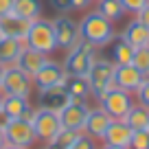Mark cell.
I'll use <instances>...</instances> for the list:
<instances>
[{
  "label": "cell",
  "instance_id": "13",
  "mask_svg": "<svg viewBox=\"0 0 149 149\" xmlns=\"http://www.w3.org/2000/svg\"><path fill=\"white\" fill-rule=\"evenodd\" d=\"M132 136H134V130H132V127L127 125L123 118H112L110 127H107V132L103 134L101 140H103L105 145H114V147H125V149H130Z\"/></svg>",
  "mask_w": 149,
  "mask_h": 149
},
{
  "label": "cell",
  "instance_id": "20",
  "mask_svg": "<svg viewBox=\"0 0 149 149\" xmlns=\"http://www.w3.org/2000/svg\"><path fill=\"white\" fill-rule=\"evenodd\" d=\"M123 121H125L134 132L149 130V107L140 105V103H134V107L127 112V116L123 118Z\"/></svg>",
  "mask_w": 149,
  "mask_h": 149
},
{
  "label": "cell",
  "instance_id": "29",
  "mask_svg": "<svg viewBox=\"0 0 149 149\" xmlns=\"http://www.w3.org/2000/svg\"><path fill=\"white\" fill-rule=\"evenodd\" d=\"M130 149H149V130H145V132H134Z\"/></svg>",
  "mask_w": 149,
  "mask_h": 149
},
{
  "label": "cell",
  "instance_id": "15",
  "mask_svg": "<svg viewBox=\"0 0 149 149\" xmlns=\"http://www.w3.org/2000/svg\"><path fill=\"white\" fill-rule=\"evenodd\" d=\"M0 31L5 33V37H13V40H20V42H26V35L31 31V20L9 13L5 18H0Z\"/></svg>",
  "mask_w": 149,
  "mask_h": 149
},
{
  "label": "cell",
  "instance_id": "17",
  "mask_svg": "<svg viewBox=\"0 0 149 149\" xmlns=\"http://www.w3.org/2000/svg\"><path fill=\"white\" fill-rule=\"evenodd\" d=\"M72 101L66 90V86H57V88H51L46 92H40V107H46V110H53L59 114L68 103Z\"/></svg>",
  "mask_w": 149,
  "mask_h": 149
},
{
  "label": "cell",
  "instance_id": "4",
  "mask_svg": "<svg viewBox=\"0 0 149 149\" xmlns=\"http://www.w3.org/2000/svg\"><path fill=\"white\" fill-rule=\"evenodd\" d=\"M26 46L35 48L42 53H53L57 51V40H55V29H53V20H44L37 18L31 22V31L26 35Z\"/></svg>",
  "mask_w": 149,
  "mask_h": 149
},
{
  "label": "cell",
  "instance_id": "21",
  "mask_svg": "<svg viewBox=\"0 0 149 149\" xmlns=\"http://www.w3.org/2000/svg\"><path fill=\"white\" fill-rule=\"evenodd\" d=\"M134 51H136V48L130 46L121 35L114 37V44H112V61H114L116 66L132 64V59H134Z\"/></svg>",
  "mask_w": 149,
  "mask_h": 149
},
{
  "label": "cell",
  "instance_id": "40",
  "mask_svg": "<svg viewBox=\"0 0 149 149\" xmlns=\"http://www.w3.org/2000/svg\"><path fill=\"white\" fill-rule=\"evenodd\" d=\"M2 149H22V147H15V145H5Z\"/></svg>",
  "mask_w": 149,
  "mask_h": 149
},
{
  "label": "cell",
  "instance_id": "3",
  "mask_svg": "<svg viewBox=\"0 0 149 149\" xmlns=\"http://www.w3.org/2000/svg\"><path fill=\"white\" fill-rule=\"evenodd\" d=\"M114 70H116V64L110 61V59H103V57L101 59L97 57V61L92 64V68H90L86 79H88V84H90V94H92L97 101L107 90L116 88V84H114Z\"/></svg>",
  "mask_w": 149,
  "mask_h": 149
},
{
  "label": "cell",
  "instance_id": "2",
  "mask_svg": "<svg viewBox=\"0 0 149 149\" xmlns=\"http://www.w3.org/2000/svg\"><path fill=\"white\" fill-rule=\"evenodd\" d=\"M97 61V46L81 40L74 48H70L64 61V70L70 77H88L92 64Z\"/></svg>",
  "mask_w": 149,
  "mask_h": 149
},
{
  "label": "cell",
  "instance_id": "34",
  "mask_svg": "<svg viewBox=\"0 0 149 149\" xmlns=\"http://www.w3.org/2000/svg\"><path fill=\"white\" fill-rule=\"evenodd\" d=\"M136 20H138V22H143L145 26L149 29V2H147V5H145L140 11H138V13H136Z\"/></svg>",
  "mask_w": 149,
  "mask_h": 149
},
{
  "label": "cell",
  "instance_id": "14",
  "mask_svg": "<svg viewBox=\"0 0 149 149\" xmlns=\"http://www.w3.org/2000/svg\"><path fill=\"white\" fill-rule=\"evenodd\" d=\"M112 123V116L103 110L101 105L99 107H90L88 116H86V125H84V132L92 138H103V134L107 132Z\"/></svg>",
  "mask_w": 149,
  "mask_h": 149
},
{
  "label": "cell",
  "instance_id": "33",
  "mask_svg": "<svg viewBox=\"0 0 149 149\" xmlns=\"http://www.w3.org/2000/svg\"><path fill=\"white\" fill-rule=\"evenodd\" d=\"M13 13V0H0V18Z\"/></svg>",
  "mask_w": 149,
  "mask_h": 149
},
{
  "label": "cell",
  "instance_id": "39",
  "mask_svg": "<svg viewBox=\"0 0 149 149\" xmlns=\"http://www.w3.org/2000/svg\"><path fill=\"white\" fill-rule=\"evenodd\" d=\"M2 74H5V66L0 64V86H2Z\"/></svg>",
  "mask_w": 149,
  "mask_h": 149
},
{
  "label": "cell",
  "instance_id": "6",
  "mask_svg": "<svg viewBox=\"0 0 149 149\" xmlns=\"http://www.w3.org/2000/svg\"><path fill=\"white\" fill-rule=\"evenodd\" d=\"M31 125H33V130H35L37 140H42V143H51V140L61 132V118H59V114L53 112V110L37 107Z\"/></svg>",
  "mask_w": 149,
  "mask_h": 149
},
{
  "label": "cell",
  "instance_id": "35",
  "mask_svg": "<svg viewBox=\"0 0 149 149\" xmlns=\"http://www.w3.org/2000/svg\"><path fill=\"white\" fill-rule=\"evenodd\" d=\"M90 2H92V0H70V7H72L74 11H84V9L90 7Z\"/></svg>",
  "mask_w": 149,
  "mask_h": 149
},
{
  "label": "cell",
  "instance_id": "28",
  "mask_svg": "<svg viewBox=\"0 0 149 149\" xmlns=\"http://www.w3.org/2000/svg\"><path fill=\"white\" fill-rule=\"evenodd\" d=\"M68 149H99V147H97V138L88 136L86 132H79L77 138L72 140V145H70Z\"/></svg>",
  "mask_w": 149,
  "mask_h": 149
},
{
  "label": "cell",
  "instance_id": "44",
  "mask_svg": "<svg viewBox=\"0 0 149 149\" xmlns=\"http://www.w3.org/2000/svg\"><path fill=\"white\" fill-rule=\"evenodd\" d=\"M147 77H149V74H147Z\"/></svg>",
  "mask_w": 149,
  "mask_h": 149
},
{
  "label": "cell",
  "instance_id": "41",
  "mask_svg": "<svg viewBox=\"0 0 149 149\" xmlns=\"http://www.w3.org/2000/svg\"><path fill=\"white\" fill-rule=\"evenodd\" d=\"M2 101H5V94H2V90H0V110H2Z\"/></svg>",
  "mask_w": 149,
  "mask_h": 149
},
{
  "label": "cell",
  "instance_id": "10",
  "mask_svg": "<svg viewBox=\"0 0 149 149\" xmlns=\"http://www.w3.org/2000/svg\"><path fill=\"white\" fill-rule=\"evenodd\" d=\"M5 134H7V145H15L22 149H31L37 140L33 125L24 118H11L5 127Z\"/></svg>",
  "mask_w": 149,
  "mask_h": 149
},
{
  "label": "cell",
  "instance_id": "18",
  "mask_svg": "<svg viewBox=\"0 0 149 149\" xmlns=\"http://www.w3.org/2000/svg\"><path fill=\"white\" fill-rule=\"evenodd\" d=\"M121 37L130 44V46H134V48L147 46V44H149V29L145 26L143 22H138V20L134 18L132 22H127L125 29H123Z\"/></svg>",
  "mask_w": 149,
  "mask_h": 149
},
{
  "label": "cell",
  "instance_id": "11",
  "mask_svg": "<svg viewBox=\"0 0 149 149\" xmlns=\"http://www.w3.org/2000/svg\"><path fill=\"white\" fill-rule=\"evenodd\" d=\"M88 112H90V107H88V103H86V101L72 99V101L59 112L61 127H66V130H74V132H84Z\"/></svg>",
  "mask_w": 149,
  "mask_h": 149
},
{
  "label": "cell",
  "instance_id": "12",
  "mask_svg": "<svg viewBox=\"0 0 149 149\" xmlns=\"http://www.w3.org/2000/svg\"><path fill=\"white\" fill-rule=\"evenodd\" d=\"M145 79H147V74L140 72L136 66L127 64V66H116V70H114V84H116V88L121 90H127V92L136 94L138 92V88L145 84Z\"/></svg>",
  "mask_w": 149,
  "mask_h": 149
},
{
  "label": "cell",
  "instance_id": "36",
  "mask_svg": "<svg viewBox=\"0 0 149 149\" xmlns=\"http://www.w3.org/2000/svg\"><path fill=\"white\" fill-rule=\"evenodd\" d=\"M9 121H11V118L7 116V114H5L2 110H0V127H7V123H9Z\"/></svg>",
  "mask_w": 149,
  "mask_h": 149
},
{
  "label": "cell",
  "instance_id": "26",
  "mask_svg": "<svg viewBox=\"0 0 149 149\" xmlns=\"http://www.w3.org/2000/svg\"><path fill=\"white\" fill-rule=\"evenodd\" d=\"M77 134H79V132L61 127V132L51 140V143H46V147H44V149H68L70 145H72V140L77 138Z\"/></svg>",
  "mask_w": 149,
  "mask_h": 149
},
{
  "label": "cell",
  "instance_id": "8",
  "mask_svg": "<svg viewBox=\"0 0 149 149\" xmlns=\"http://www.w3.org/2000/svg\"><path fill=\"white\" fill-rule=\"evenodd\" d=\"M53 29H55V40H57V48H74L81 42V33H79V22H74L70 15H57L53 20Z\"/></svg>",
  "mask_w": 149,
  "mask_h": 149
},
{
  "label": "cell",
  "instance_id": "9",
  "mask_svg": "<svg viewBox=\"0 0 149 149\" xmlns=\"http://www.w3.org/2000/svg\"><path fill=\"white\" fill-rule=\"evenodd\" d=\"M66 79H68V72L64 70V66L48 59L42 68L37 70L35 77H33V86L40 92H46V90L57 88V86H66Z\"/></svg>",
  "mask_w": 149,
  "mask_h": 149
},
{
  "label": "cell",
  "instance_id": "22",
  "mask_svg": "<svg viewBox=\"0 0 149 149\" xmlns=\"http://www.w3.org/2000/svg\"><path fill=\"white\" fill-rule=\"evenodd\" d=\"M13 13L33 22L42 18V0H13Z\"/></svg>",
  "mask_w": 149,
  "mask_h": 149
},
{
  "label": "cell",
  "instance_id": "25",
  "mask_svg": "<svg viewBox=\"0 0 149 149\" xmlns=\"http://www.w3.org/2000/svg\"><path fill=\"white\" fill-rule=\"evenodd\" d=\"M97 11L103 13L107 20H112V22H116V20H121L123 15H125V9H123L121 0H99Z\"/></svg>",
  "mask_w": 149,
  "mask_h": 149
},
{
  "label": "cell",
  "instance_id": "32",
  "mask_svg": "<svg viewBox=\"0 0 149 149\" xmlns=\"http://www.w3.org/2000/svg\"><path fill=\"white\" fill-rule=\"evenodd\" d=\"M51 7L59 13H68L72 7H70V0H51Z\"/></svg>",
  "mask_w": 149,
  "mask_h": 149
},
{
  "label": "cell",
  "instance_id": "27",
  "mask_svg": "<svg viewBox=\"0 0 149 149\" xmlns=\"http://www.w3.org/2000/svg\"><path fill=\"white\" fill-rule=\"evenodd\" d=\"M132 66L140 70V72L149 74V46H140L134 51V59H132Z\"/></svg>",
  "mask_w": 149,
  "mask_h": 149
},
{
  "label": "cell",
  "instance_id": "19",
  "mask_svg": "<svg viewBox=\"0 0 149 149\" xmlns=\"http://www.w3.org/2000/svg\"><path fill=\"white\" fill-rule=\"evenodd\" d=\"M22 48H24V42L13 40V37H2V42H0V64L2 66L15 64Z\"/></svg>",
  "mask_w": 149,
  "mask_h": 149
},
{
  "label": "cell",
  "instance_id": "30",
  "mask_svg": "<svg viewBox=\"0 0 149 149\" xmlns=\"http://www.w3.org/2000/svg\"><path fill=\"white\" fill-rule=\"evenodd\" d=\"M149 0H121V5H123V9L125 11H130V13H138L140 9H143L145 5H147Z\"/></svg>",
  "mask_w": 149,
  "mask_h": 149
},
{
  "label": "cell",
  "instance_id": "7",
  "mask_svg": "<svg viewBox=\"0 0 149 149\" xmlns=\"http://www.w3.org/2000/svg\"><path fill=\"white\" fill-rule=\"evenodd\" d=\"M99 105H101L112 118H125L127 112L134 107V97H132V92H127V90L112 88L99 99Z\"/></svg>",
  "mask_w": 149,
  "mask_h": 149
},
{
  "label": "cell",
  "instance_id": "5",
  "mask_svg": "<svg viewBox=\"0 0 149 149\" xmlns=\"http://www.w3.org/2000/svg\"><path fill=\"white\" fill-rule=\"evenodd\" d=\"M31 88H33V79L24 72L22 68H18L15 64L5 66L2 86H0L2 94H7V97H24V99H29Z\"/></svg>",
  "mask_w": 149,
  "mask_h": 149
},
{
  "label": "cell",
  "instance_id": "38",
  "mask_svg": "<svg viewBox=\"0 0 149 149\" xmlns=\"http://www.w3.org/2000/svg\"><path fill=\"white\" fill-rule=\"evenodd\" d=\"M101 149H125V147H114V145H103Z\"/></svg>",
  "mask_w": 149,
  "mask_h": 149
},
{
  "label": "cell",
  "instance_id": "43",
  "mask_svg": "<svg viewBox=\"0 0 149 149\" xmlns=\"http://www.w3.org/2000/svg\"><path fill=\"white\" fill-rule=\"evenodd\" d=\"M147 46H149V44H147Z\"/></svg>",
  "mask_w": 149,
  "mask_h": 149
},
{
  "label": "cell",
  "instance_id": "31",
  "mask_svg": "<svg viewBox=\"0 0 149 149\" xmlns=\"http://www.w3.org/2000/svg\"><path fill=\"white\" fill-rule=\"evenodd\" d=\"M136 99H138V103H140V105L149 107V77L145 79V84L138 88V92H136Z\"/></svg>",
  "mask_w": 149,
  "mask_h": 149
},
{
  "label": "cell",
  "instance_id": "24",
  "mask_svg": "<svg viewBox=\"0 0 149 149\" xmlns=\"http://www.w3.org/2000/svg\"><path fill=\"white\" fill-rule=\"evenodd\" d=\"M31 105L29 99L24 97H7L5 94V101H2V112H5L9 118H20L26 112V107Z\"/></svg>",
  "mask_w": 149,
  "mask_h": 149
},
{
  "label": "cell",
  "instance_id": "37",
  "mask_svg": "<svg viewBox=\"0 0 149 149\" xmlns=\"http://www.w3.org/2000/svg\"><path fill=\"white\" fill-rule=\"evenodd\" d=\"M7 145V134H5V127H0V149Z\"/></svg>",
  "mask_w": 149,
  "mask_h": 149
},
{
  "label": "cell",
  "instance_id": "16",
  "mask_svg": "<svg viewBox=\"0 0 149 149\" xmlns=\"http://www.w3.org/2000/svg\"><path fill=\"white\" fill-rule=\"evenodd\" d=\"M46 61H48V55H46V53L35 51V48H31V46H26V44H24L22 53H20L18 61H15V66H18V68H22L24 72L33 79V77L37 74V70L42 68Z\"/></svg>",
  "mask_w": 149,
  "mask_h": 149
},
{
  "label": "cell",
  "instance_id": "42",
  "mask_svg": "<svg viewBox=\"0 0 149 149\" xmlns=\"http://www.w3.org/2000/svg\"><path fill=\"white\" fill-rule=\"evenodd\" d=\"M2 37H5V33H2V31H0V42H2Z\"/></svg>",
  "mask_w": 149,
  "mask_h": 149
},
{
  "label": "cell",
  "instance_id": "1",
  "mask_svg": "<svg viewBox=\"0 0 149 149\" xmlns=\"http://www.w3.org/2000/svg\"><path fill=\"white\" fill-rule=\"evenodd\" d=\"M79 33L84 42H90L92 46L101 48L114 42L116 31H114V22L107 20L103 13L99 11H90L84 15V20L79 22Z\"/></svg>",
  "mask_w": 149,
  "mask_h": 149
},
{
  "label": "cell",
  "instance_id": "23",
  "mask_svg": "<svg viewBox=\"0 0 149 149\" xmlns=\"http://www.w3.org/2000/svg\"><path fill=\"white\" fill-rule=\"evenodd\" d=\"M66 90H68L70 99H79V101H86L90 97V84L86 77H70L66 79Z\"/></svg>",
  "mask_w": 149,
  "mask_h": 149
}]
</instances>
